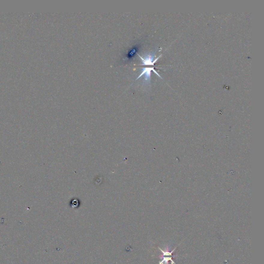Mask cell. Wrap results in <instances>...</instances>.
Here are the masks:
<instances>
[{
    "label": "cell",
    "instance_id": "obj_3",
    "mask_svg": "<svg viewBox=\"0 0 264 264\" xmlns=\"http://www.w3.org/2000/svg\"><path fill=\"white\" fill-rule=\"evenodd\" d=\"M140 48V45L138 44H136L135 46H133L130 50H128V52H127V55L125 58H123L124 60H130V59L134 57V56L136 55V54L137 53L138 51L139 50Z\"/></svg>",
    "mask_w": 264,
    "mask_h": 264
},
{
    "label": "cell",
    "instance_id": "obj_1",
    "mask_svg": "<svg viewBox=\"0 0 264 264\" xmlns=\"http://www.w3.org/2000/svg\"><path fill=\"white\" fill-rule=\"evenodd\" d=\"M153 71L156 75H158L159 77L161 79V76L158 74V72L155 70L154 67H145L142 69L141 74L138 76L136 80L140 79L142 75H144L143 81H142V84L145 86H150L151 82V71Z\"/></svg>",
    "mask_w": 264,
    "mask_h": 264
},
{
    "label": "cell",
    "instance_id": "obj_2",
    "mask_svg": "<svg viewBox=\"0 0 264 264\" xmlns=\"http://www.w3.org/2000/svg\"><path fill=\"white\" fill-rule=\"evenodd\" d=\"M138 56L140 57V58L141 59V62L142 64H140V66H154V64L158 61V59L161 57V55H160L158 57H157L156 59H154V57L155 56V53L152 52L150 53L147 54L146 55H144L142 57L140 56L138 54Z\"/></svg>",
    "mask_w": 264,
    "mask_h": 264
},
{
    "label": "cell",
    "instance_id": "obj_4",
    "mask_svg": "<svg viewBox=\"0 0 264 264\" xmlns=\"http://www.w3.org/2000/svg\"><path fill=\"white\" fill-rule=\"evenodd\" d=\"M160 259H163L160 262L159 264H168V262L170 260L171 262V264H176L174 261L172 259V257H166L165 256H160Z\"/></svg>",
    "mask_w": 264,
    "mask_h": 264
}]
</instances>
